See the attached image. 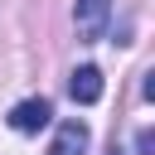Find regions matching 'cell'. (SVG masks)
Masks as SVG:
<instances>
[{
    "mask_svg": "<svg viewBox=\"0 0 155 155\" xmlns=\"http://www.w3.org/2000/svg\"><path fill=\"white\" fill-rule=\"evenodd\" d=\"M53 121V107H48V97H29V102H19L15 111H10V126L19 131V136H34V131H44Z\"/></svg>",
    "mask_w": 155,
    "mask_h": 155,
    "instance_id": "cell-1",
    "label": "cell"
},
{
    "mask_svg": "<svg viewBox=\"0 0 155 155\" xmlns=\"http://www.w3.org/2000/svg\"><path fill=\"white\" fill-rule=\"evenodd\" d=\"M73 24H78L82 39H102V29H107V0H78L73 5Z\"/></svg>",
    "mask_w": 155,
    "mask_h": 155,
    "instance_id": "cell-2",
    "label": "cell"
},
{
    "mask_svg": "<svg viewBox=\"0 0 155 155\" xmlns=\"http://www.w3.org/2000/svg\"><path fill=\"white\" fill-rule=\"evenodd\" d=\"M82 150H87V126H82V121H63V126L53 131L48 155H82Z\"/></svg>",
    "mask_w": 155,
    "mask_h": 155,
    "instance_id": "cell-3",
    "label": "cell"
},
{
    "mask_svg": "<svg viewBox=\"0 0 155 155\" xmlns=\"http://www.w3.org/2000/svg\"><path fill=\"white\" fill-rule=\"evenodd\" d=\"M68 92H73V102H82V107H92L97 97H102V73L87 63V68H78L73 73V82H68Z\"/></svg>",
    "mask_w": 155,
    "mask_h": 155,
    "instance_id": "cell-4",
    "label": "cell"
},
{
    "mask_svg": "<svg viewBox=\"0 0 155 155\" xmlns=\"http://www.w3.org/2000/svg\"><path fill=\"white\" fill-rule=\"evenodd\" d=\"M111 155H116V150H111Z\"/></svg>",
    "mask_w": 155,
    "mask_h": 155,
    "instance_id": "cell-5",
    "label": "cell"
}]
</instances>
